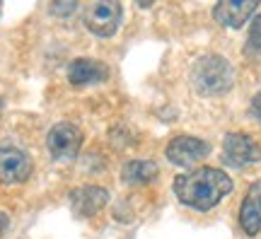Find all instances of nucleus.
<instances>
[{
	"label": "nucleus",
	"mask_w": 261,
	"mask_h": 239,
	"mask_svg": "<svg viewBox=\"0 0 261 239\" xmlns=\"http://www.w3.org/2000/svg\"><path fill=\"white\" fill-rule=\"evenodd\" d=\"M256 8H259L256 3H230V0H225V3H218L213 8V17L223 27L240 29L256 12Z\"/></svg>",
	"instance_id": "9b49d317"
},
{
	"label": "nucleus",
	"mask_w": 261,
	"mask_h": 239,
	"mask_svg": "<svg viewBox=\"0 0 261 239\" xmlns=\"http://www.w3.org/2000/svg\"><path fill=\"white\" fill-rule=\"evenodd\" d=\"M77 10V5L75 3H56V5H51V12H56V15H63V12H75Z\"/></svg>",
	"instance_id": "2eb2a0df"
},
{
	"label": "nucleus",
	"mask_w": 261,
	"mask_h": 239,
	"mask_svg": "<svg viewBox=\"0 0 261 239\" xmlns=\"http://www.w3.org/2000/svg\"><path fill=\"white\" fill-rule=\"evenodd\" d=\"M249 48L261 51V12L252 19V27H249Z\"/></svg>",
	"instance_id": "ddd939ff"
},
{
	"label": "nucleus",
	"mask_w": 261,
	"mask_h": 239,
	"mask_svg": "<svg viewBox=\"0 0 261 239\" xmlns=\"http://www.w3.org/2000/svg\"><path fill=\"white\" fill-rule=\"evenodd\" d=\"M109 77V68L94 58H75L68 65V80L70 85H97Z\"/></svg>",
	"instance_id": "9d476101"
},
{
	"label": "nucleus",
	"mask_w": 261,
	"mask_h": 239,
	"mask_svg": "<svg viewBox=\"0 0 261 239\" xmlns=\"http://www.w3.org/2000/svg\"><path fill=\"white\" fill-rule=\"evenodd\" d=\"M3 109H5V101H3V97H0V116H3Z\"/></svg>",
	"instance_id": "f3484780"
},
{
	"label": "nucleus",
	"mask_w": 261,
	"mask_h": 239,
	"mask_svg": "<svg viewBox=\"0 0 261 239\" xmlns=\"http://www.w3.org/2000/svg\"><path fill=\"white\" fill-rule=\"evenodd\" d=\"M223 160L230 167L254 165L261 160V147L247 133H227L223 140Z\"/></svg>",
	"instance_id": "423d86ee"
},
{
	"label": "nucleus",
	"mask_w": 261,
	"mask_h": 239,
	"mask_svg": "<svg viewBox=\"0 0 261 239\" xmlns=\"http://www.w3.org/2000/svg\"><path fill=\"white\" fill-rule=\"evenodd\" d=\"M121 17H123V8L121 3H116V0H97V3H90L83 10L85 27L90 29L94 37L102 39H109L116 34V29L121 24Z\"/></svg>",
	"instance_id": "7ed1b4c3"
},
{
	"label": "nucleus",
	"mask_w": 261,
	"mask_h": 239,
	"mask_svg": "<svg viewBox=\"0 0 261 239\" xmlns=\"http://www.w3.org/2000/svg\"><path fill=\"white\" fill-rule=\"evenodd\" d=\"M8 225H10V218L5 215V213H0V234L8 230Z\"/></svg>",
	"instance_id": "dca6fc26"
},
{
	"label": "nucleus",
	"mask_w": 261,
	"mask_h": 239,
	"mask_svg": "<svg viewBox=\"0 0 261 239\" xmlns=\"http://www.w3.org/2000/svg\"><path fill=\"white\" fill-rule=\"evenodd\" d=\"M191 83L203 97H220L234 85V68L218 54L203 56L191 68Z\"/></svg>",
	"instance_id": "f03ea898"
},
{
	"label": "nucleus",
	"mask_w": 261,
	"mask_h": 239,
	"mask_svg": "<svg viewBox=\"0 0 261 239\" xmlns=\"http://www.w3.org/2000/svg\"><path fill=\"white\" fill-rule=\"evenodd\" d=\"M240 227L247 237L261 232V181H254L240 205Z\"/></svg>",
	"instance_id": "1a4fd4ad"
},
{
	"label": "nucleus",
	"mask_w": 261,
	"mask_h": 239,
	"mask_svg": "<svg viewBox=\"0 0 261 239\" xmlns=\"http://www.w3.org/2000/svg\"><path fill=\"white\" fill-rule=\"evenodd\" d=\"M83 147V130L73 126V123H56L54 128L48 130L46 136V150L48 155L58 160V162H65V160H73Z\"/></svg>",
	"instance_id": "39448f33"
},
{
	"label": "nucleus",
	"mask_w": 261,
	"mask_h": 239,
	"mask_svg": "<svg viewBox=\"0 0 261 239\" xmlns=\"http://www.w3.org/2000/svg\"><path fill=\"white\" fill-rule=\"evenodd\" d=\"M160 174V167L150 160H130L126 162L121 169V181L123 184H148V181H155Z\"/></svg>",
	"instance_id": "f8f14e48"
},
{
	"label": "nucleus",
	"mask_w": 261,
	"mask_h": 239,
	"mask_svg": "<svg viewBox=\"0 0 261 239\" xmlns=\"http://www.w3.org/2000/svg\"><path fill=\"white\" fill-rule=\"evenodd\" d=\"M107 203H109V193H107V189H102V186L87 184V186L75 189V191L70 193V208H73V213L80 215V218H92V215H97Z\"/></svg>",
	"instance_id": "6e6552de"
},
{
	"label": "nucleus",
	"mask_w": 261,
	"mask_h": 239,
	"mask_svg": "<svg viewBox=\"0 0 261 239\" xmlns=\"http://www.w3.org/2000/svg\"><path fill=\"white\" fill-rule=\"evenodd\" d=\"M32 157L15 145H0V184L17 186L32 176Z\"/></svg>",
	"instance_id": "20e7f679"
},
{
	"label": "nucleus",
	"mask_w": 261,
	"mask_h": 239,
	"mask_svg": "<svg viewBox=\"0 0 261 239\" xmlns=\"http://www.w3.org/2000/svg\"><path fill=\"white\" fill-rule=\"evenodd\" d=\"M249 109H252V116H254V119L261 123V92H256L252 97V107H249Z\"/></svg>",
	"instance_id": "4468645a"
},
{
	"label": "nucleus",
	"mask_w": 261,
	"mask_h": 239,
	"mask_svg": "<svg viewBox=\"0 0 261 239\" xmlns=\"http://www.w3.org/2000/svg\"><path fill=\"white\" fill-rule=\"evenodd\" d=\"M165 155L172 165L194 167L196 162H201L203 157L211 155V145L201 138H194V136H177V138L169 140Z\"/></svg>",
	"instance_id": "0eeeda50"
},
{
	"label": "nucleus",
	"mask_w": 261,
	"mask_h": 239,
	"mask_svg": "<svg viewBox=\"0 0 261 239\" xmlns=\"http://www.w3.org/2000/svg\"><path fill=\"white\" fill-rule=\"evenodd\" d=\"M230 191H232V179L215 167H198L174 179L177 198L194 210H211Z\"/></svg>",
	"instance_id": "f257e3e1"
}]
</instances>
